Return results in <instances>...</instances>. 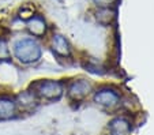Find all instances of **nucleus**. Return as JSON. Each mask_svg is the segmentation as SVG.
I'll list each match as a JSON object with an SVG mask.
<instances>
[{"label": "nucleus", "instance_id": "12", "mask_svg": "<svg viewBox=\"0 0 154 135\" xmlns=\"http://www.w3.org/2000/svg\"><path fill=\"white\" fill-rule=\"evenodd\" d=\"M115 0H94V3L97 4L101 8H105V7H109L111 4H113Z\"/></svg>", "mask_w": 154, "mask_h": 135}, {"label": "nucleus", "instance_id": "9", "mask_svg": "<svg viewBox=\"0 0 154 135\" xmlns=\"http://www.w3.org/2000/svg\"><path fill=\"white\" fill-rule=\"evenodd\" d=\"M115 19V11L113 10H109V7H105V8H100L97 11V21L102 25H109L112 23V21Z\"/></svg>", "mask_w": 154, "mask_h": 135}, {"label": "nucleus", "instance_id": "1", "mask_svg": "<svg viewBox=\"0 0 154 135\" xmlns=\"http://www.w3.org/2000/svg\"><path fill=\"white\" fill-rule=\"evenodd\" d=\"M12 52L17 60L22 64H32L40 60L42 55L41 45L34 38H22L18 40L12 47Z\"/></svg>", "mask_w": 154, "mask_h": 135}, {"label": "nucleus", "instance_id": "7", "mask_svg": "<svg viewBox=\"0 0 154 135\" xmlns=\"http://www.w3.org/2000/svg\"><path fill=\"white\" fill-rule=\"evenodd\" d=\"M17 105L12 98L8 97H0V120L12 118L17 112Z\"/></svg>", "mask_w": 154, "mask_h": 135}, {"label": "nucleus", "instance_id": "13", "mask_svg": "<svg viewBox=\"0 0 154 135\" xmlns=\"http://www.w3.org/2000/svg\"><path fill=\"white\" fill-rule=\"evenodd\" d=\"M106 135H122V134H115V132H109V134H106Z\"/></svg>", "mask_w": 154, "mask_h": 135}, {"label": "nucleus", "instance_id": "4", "mask_svg": "<svg viewBox=\"0 0 154 135\" xmlns=\"http://www.w3.org/2000/svg\"><path fill=\"white\" fill-rule=\"evenodd\" d=\"M91 91H93V85H91L90 81L85 79V78L74 79L72 82L68 85V89H67L68 97L74 101L83 100V98H86Z\"/></svg>", "mask_w": 154, "mask_h": 135}, {"label": "nucleus", "instance_id": "10", "mask_svg": "<svg viewBox=\"0 0 154 135\" xmlns=\"http://www.w3.org/2000/svg\"><path fill=\"white\" fill-rule=\"evenodd\" d=\"M11 52H10V48L7 45L6 40L0 38V59H8Z\"/></svg>", "mask_w": 154, "mask_h": 135}, {"label": "nucleus", "instance_id": "6", "mask_svg": "<svg viewBox=\"0 0 154 135\" xmlns=\"http://www.w3.org/2000/svg\"><path fill=\"white\" fill-rule=\"evenodd\" d=\"M27 30L32 33L34 37H41L47 32V23L44 21V18L40 15H34L27 21Z\"/></svg>", "mask_w": 154, "mask_h": 135}, {"label": "nucleus", "instance_id": "2", "mask_svg": "<svg viewBox=\"0 0 154 135\" xmlns=\"http://www.w3.org/2000/svg\"><path fill=\"white\" fill-rule=\"evenodd\" d=\"M33 93L35 94L37 98H42V100L53 101L59 100L64 93V86L61 82L55 79H42L35 82L32 85Z\"/></svg>", "mask_w": 154, "mask_h": 135}, {"label": "nucleus", "instance_id": "5", "mask_svg": "<svg viewBox=\"0 0 154 135\" xmlns=\"http://www.w3.org/2000/svg\"><path fill=\"white\" fill-rule=\"evenodd\" d=\"M51 45H52L53 52H55L56 55L61 56V57H68V56L71 55L70 44H68V41L66 40V37H63V35L55 34L52 37V42H51Z\"/></svg>", "mask_w": 154, "mask_h": 135}, {"label": "nucleus", "instance_id": "11", "mask_svg": "<svg viewBox=\"0 0 154 135\" xmlns=\"http://www.w3.org/2000/svg\"><path fill=\"white\" fill-rule=\"evenodd\" d=\"M19 17L22 18V19H25V21H27V19H30V18L34 17V7H29V6H25L20 8V12H19Z\"/></svg>", "mask_w": 154, "mask_h": 135}, {"label": "nucleus", "instance_id": "3", "mask_svg": "<svg viewBox=\"0 0 154 135\" xmlns=\"http://www.w3.org/2000/svg\"><path fill=\"white\" fill-rule=\"evenodd\" d=\"M122 94L117 89L111 86H104L94 93V103L106 109H113L120 105Z\"/></svg>", "mask_w": 154, "mask_h": 135}, {"label": "nucleus", "instance_id": "8", "mask_svg": "<svg viewBox=\"0 0 154 135\" xmlns=\"http://www.w3.org/2000/svg\"><path fill=\"white\" fill-rule=\"evenodd\" d=\"M108 128L111 132H115V134L128 135V132L131 131V123L125 118H116L109 123Z\"/></svg>", "mask_w": 154, "mask_h": 135}]
</instances>
